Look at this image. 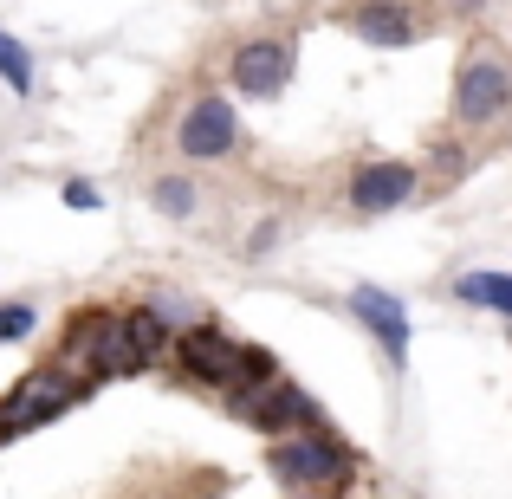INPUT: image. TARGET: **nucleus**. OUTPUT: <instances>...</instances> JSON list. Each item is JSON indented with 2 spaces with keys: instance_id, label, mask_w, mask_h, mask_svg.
<instances>
[{
  "instance_id": "1",
  "label": "nucleus",
  "mask_w": 512,
  "mask_h": 499,
  "mask_svg": "<svg viewBox=\"0 0 512 499\" xmlns=\"http://www.w3.org/2000/svg\"><path fill=\"white\" fill-rule=\"evenodd\" d=\"M266 467H273L279 487L305 493V487H344V480L357 474V454H350L338 435H325V422H312V428H299V435H279L273 454H266Z\"/></svg>"
},
{
  "instance_id": "2",
  "label": "nucleus",
  "mask_w": 512,
  "mask_h": 499,
  "mask_svg": "<svg viewBox=\"0 0 512 499\" xmlns=\"http://www.w3.org/2000/svg\"><path fill=\"white\" fill-rule=\"evenodd\" d=\"M78 396H85V370H72V363L26 370L20 383H13V396L0 402V441H7V435H26V428H46L52 415H65Z\"/></svg>"
},
{
  "instance_id": "3",
  "label": "nucleus",
  "mask_w": 512,
  "mask_h": 499,
  "mask_svg": "<svg viewBox=\"0 0 512 499\" xmlns=\"http://www.w3.org/2000/svg\"><path fill=\"white\" fill-rule=\"evenodd\" d=\"M227 415L247 428H260V435H299L305 422H318V402L305 396L292 376H260V383L247 389H227Z\"/></svg>"
},
{
  "instance_id": "4",
  "label": "nucleus",
  "mask_w": 512,
  "mask_h": 499,
  "mask_svg": "<svg viewBox=\"0 0 512 499\" xmlns=\"http://www.w3.org/2000/svg\"><path fill=\"white\" fill-rule=\"evenodd\" d=\"M506 111H512V65L487 46L467 52L461 72H454V124L487 130V124H500Z\"/></svg>"
},
{
  "instance_id": "5",
  "label": "nucleus",
  "mask_w": 512,
  "mask_h": 499,
  "mask_svg": "<svg viewBox=\"0 0 512 499\" xmlns=\"http://www.w3.org/2000/svg\"><path fill=\"white\" fill-rule=\"evenodd\" d=\"M240 143V117L227 98H195L182 111V124H175V150L188 156V163H214V156H227Z\"/></svg>"
},
{
  "instance_id": "6",
  "label": "nucleus",
  "mask_w": 512,
  "mask_h": 499,
  "mask_svg": "<svg viewBox=\"0 0 512 499\" xmlns=\"http://www.w3.org/2000/svg\"><path fill=\"white\" fill-rule=\"evenodd\" d=\"M227 78H234V91L253 98V104L279 98V91L292 85V46L286 39H247V46H234V59H227Z\"/></svg>"
},
{
  "instance_id": "7",
  "label": "nucleus",
  "mask_w": 512,
  "mask_h": 499,
  "mask_svg": "<svg viewBox=\"0 0 512 499\" xmlns=\"http://www.w3.org/2000/svg\"><path fill=\"white\" fill-rule=\"evenodd\" d=\"M344 26L363 39V46H376V52H402V46L422 39V20H415L409 0H350Z\"/></svg>"
},
{
  "instance_id": "8",
  "label": "nucleus",
  "mask_w": 512,
  "mask_h": 499,
  "mask_svg": "<svg viewBox=\"0 0 512 499\" xmlns=\"http://www.w3.org/2000/svg\"><path fill=\"white\" fill-rule=\"evenodd\" d=\"M350 312H357V325H370V337L383 344V357L396 363H409V305L396 299V292H383V286H350Z\"/></svg>"
},
{
  "instance_id": "9",
  "label": "nucleus",
  "mask_w": 512,
  "mask_h": 499,
  "mask_svg": "<svg viewBox=\"0 0 512 499\" xmlns=\"http://www.w3.org/2000/svg\"><path fill=\"white\" fill-rule=\"evenodd\" d=\"M415 188H422L415 163H363L350 175V208L357 214H396L415 201Z\"/></svg>"
},
{
  "instance_id": "10",
  "label": "nucleus",
  "mask_w": 512,
  "mask_h": 499,
  "mask_svg": "<svg viewBox=\"0 0 512 499\" xmlns=\"http://www.w3.org/2000/svg\"><path fill=\"white\" fill-rule=\"evenodd\" d=\"M85 370L91 376H137L143 370V357H137V344H130L124 318H111V312L98 318V337H91V350H85Z\"/></svg>"
},
{
  "instance_id": "11",
  "label": "nucleus",
  "mask_w": 512,
  "mask_h": 499,
  "mask_svg": "<svg viewBox=\"0 0 512 499\" xmlns=\"http://www.w3.org/2000/svg\"><path fill=\"white\" fill-rule=\"evenodd\" d=\"M454 299H461V305H487V312L512 318V273H461V279H454Z\"/></svg>"
},
{
  "instance_id": "12",
  "label": "nucleus",
  "mask_w": 512,
  "mask_h": 499,
  "mask_svg": "<svg viewBox=\"0 0 512 499\" xmlns=\"http://www.w3.org/2000/svg\"><path fill=\"white\" fill-rule=\"evenodd\" d=\"M124 331H130V344H137V357H143V370H150L156 357L169 350V325H163V312H124Z\"/></svg>"
},
{
  "instance_id": "13",
  "label": "nucleus",
  "mask_w": 512,
  "mask_h": 499,
  "mask_svg": "<svg viewBox=\"0 0 512 499\" xmlns=\"http://www.w3.org/2000/svg\"><path fill=\"white\" fill-rule=\"evenodd\" d=\"M0 85H7V91H20V98L33 91V52H26L13 33H0Z\"/></svg>"
},
{
  "instance_id": "14",
  "label": "nucleus",
  "mask_w": 512,
  "mask_h": 499,
  "mask_svg": "<svg viewBox=\"0 0 512 499\" xmlns=\"http://www.w3.org/2000/svg\"><path fill=\"white\" fill-rule=\"evenodd\" d=\"M150 201L169 214V221H188V214H195V182H188V175H163V182L150 188Z\"/></svg>"
},
{
  "instance_id": "15",
  "label": "nucleus",
  "mask_w": 512,
  "mask_h": 499,
  "mask_svg": "<svg viewBox=\"0 0 512 499\" xmlns=\"http://www.w3.org/2000/svg\"><path fill=\"white\" fill-rule=\"evenodd\" d=\"M33 305H0V344H20V337H33Z\"/></svg>"
},
{
  "instance_id": "16",
  "label": "nucleus",
  "mask_w": 512,
  "mask_h": 499,
  "mask_svg": "<svg viewBox=\"0 0 512 499\" xmlns=\"http://www.w3.org/2000/svg\"><path fill=\"white\" fill-rule=\"evenodd\" d=\"M65 208H78V214L98 208V188H91V182H65Z\"/></svg>"
},
{
  "instance_id": "17",
  "label": "nucleus",
  "mask_w": 512,
  "mask_h": 499,
  "mask_svg": "<svg viewBox=\"0 0 512 499\" xmlns=\"http://www.w3.org/2000/svg\"><path fill=\"white\" fill-rule=\"evenodd\" d=\"M454 7H487V0H454Z\"/></svg>"
},
{
  "instance_id": "18",
  "label": "nucleus",
  "mask_w": 512,
  "mask_h": 499,
  "mask_svg": "<svg viewBox=\"0 0 512 499\" xmlns=\"http://www.w3.org/2000/svg\"><path fill=\"white\" fill-rule=\"evenodd\" d=\"M299 499H325V493H299Z\"/></svg>"
}]
</instances>
